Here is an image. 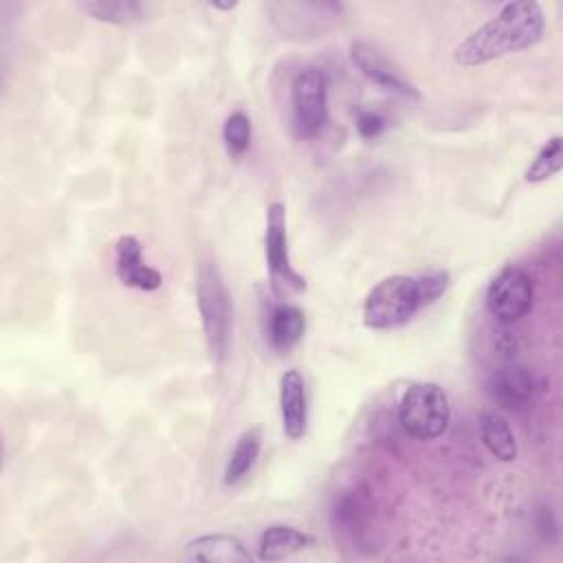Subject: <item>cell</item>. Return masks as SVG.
Returning a JSON list of instances; mask_svg holds the SVG:
<instances>
[{
  "label": "cell",
  "mask_w": 563,
  "mask_h": 563,
  "mask_svg": "<svg viewBox=\"0 0 563 563\" xmlns=\"http://www.w3.org/2000/svg\"><path fill=\"white\" fill-rule=\"evenodd\" d=\"M543 33L545 15L539 2H506L490 20H486L460 42L453 53V62L462 68L482 66L508 53L526 51L539 44L543 40Z\"/></svg>",
  "instance_id": "1"
},
{
  "label": "cell",
  "mask_w": 563,
  "mask_h": 563,
  "mask_svg": "<svg viewBox=\"0 0 563 563\" xmlns=\"http://www.w3.org/2000/svg\"><path fill=\"white\" fill-rule=\"evenodd\" d=\"M196 301H198L207 352L220 365L229 350L233 310H231V295L224 286L222 273L213 262H205L198 268Z\"/></svg>",
  "instance_id": "2"
},
{
  "label": "cell",
  "mask_w": 563,
  "mask_h": 563,
  "mask_svg": "<svg viewBox=\"0 0 563 563\" xmlns=\"http://www.w3.org/2000/svg\"><path fill=\"white\" fill-rule=\"evenodd\" d=\"M418 310H422V303L416 277L389 275L367 292L363 323L372 330H391L407 323Z\"/></svg>",
  "instance_id": "3"
},
{
  "label": "cell",
  "mask_w": 563,
  "mask_h": 563,
  "mask_svg": "<svg viewBox=\"0 0 563 563\" xmlns=\"http://www.w3.org/2000/svg\"><path fill=\"white\" fill-rule=\"evenodd\" d=\"M449 420V396L438 383H413L405 389L398 405V422L411 438L435 440L444 435Z\"/></svg>",
  "instance_id": "4"
},
{
  "label": "cell",
  "mask_w": 563,
  "mask_h": 563,
  "mask_svg": "<svg viewBox=\"0 0 563 563\" xmlns=\"http://www.w3.org/2000/svg\"><path fill=\"white\" fill-rule=\"evenodd\" d=\"M290 117L295 134L317 136L328 123V79L314 66L301 68L290 84Z\"/></svg>",
  "instance_id": "5"
},
{
  "label": "cell",
  "mask_w": 563,
  "mask_h": 563,
  "mask_svg": "<svg viewBox=\"0 0 563 563\" xmlns=\"http://www.w3.org/2000/svg\"><path fill=\"white\" fill-rule=\"evenodd\" d=\"M534 301L532 277L526 268L504 266L486 288V308L499 323H515L526 317Z\"/></svg>",
  "instance_id": "6"
},
{
  "label": "cell",
  "mask_w": 563,
  "mask_h": 563,
  "mask_svg": "<svg viewBox=\"0 0 563 563\" xmlns=\"http://www.w3.org/2000/svg\"><path fill=\"white\" fill-rule=\"evenodd\" d=\"M264 253L268 275L273 279L275 290L284 286L292 290H303V277L292 268L288 253V233H286V207L282 202H271L266 209V235H264Z\"/></svg>",
  "instance_id": "7"
},
{
  "label": "cell",
  "mask_w": 563,
  "mask_h": 563,
  "mask_svg": "<svg viewBox=\"0 0 563 563\" xmlns=\"http://www.w3.org/2000/svg\"><path fill=\"white\" fill-rule=\"evenodd\" d=\"M350 59L356 64V68L372 79L383 90H389L405 99H420V90L416 84L400 70V66L389 59L380 48H376L369 42H354L350 46Z\"/></svg>",
  "instance_id": "8"
},
{
  "label": "cell",
  "mask_w": 563,
  "mask_h": 563,
  "mask_svg": "<svg viewBox=\"0 0 563 563\" xmlns=\"http://www.w3.org/2000/svg\"><path fill=\"white\" fill-rule=\"evenodd\" d=\"M488 394L499 407L519 413L534 402L539 394V378L528 365L508 363L490 374Z\"/></svg>",
  "instance_id": "9"
},
{
  "label": "cell",
  "mask_w": 563,
  "mask_h": 563,
  "mask_svg": "<svg viewBox=\"0 0 563 563\" xmlns=\"http://www.w3.org/2000/svg\"><path fill=\"white\" fill-rule=\"evenodd\" d=\"M114 268L121 284L136 290H156L163 284V275L143 260L141 242L134 235H121L114 246Z\"/></svg>",
  "instance_id": "10"
},
{
  "label": "cell",
  "mask_w": 563,
  "mask_h": 563,
  "mask_svg": "<svg viewBox=\"0 0 563 563\" xmlns=\"http://www.w3.org/2000/svg\"><path fill=\"white\" fill-rule=\"evenodd\" d=\"M279 413L284 433L299 440L308 427V396L299 369H286L279 378Z\"/></svg>",
  "instance_id": "11"
},
{
  "label": "cell",
  "mask_w": 563,
  "mask_h": 563,
  "mask_svg": "<svg viewBox=\"0 0 563 563\" xmlns=\"http://www.w3.org/2000/svg\"><path fill=\"white\" fill-rule=\"evenodd\" d=\"M187 559L207 563H249L251 556L233 534H202L187 543Z\"/></svg>",
  "instance_id": "12"
},
{
  "label": "cell",
  "mask_w": 563,
  "mask_h": 563,
  "mask_svg": "<svg viewBox=\"0 0 563 563\" xmlns=\"http://www.w3.org/2000/svg\"><path fill=\"white\" fill-rule=\"evenodd\" d=\"M308 545H312V537L303 530L286 523H273L260 534L257 556L262 561H282L301 552Z\"/></svg>",
  "instance_id": "13"
},
{
  "label": "cell",
  "mask_w": 563,
  "mask_h": 563,
  "mask_svg": "<svg viewBox=\"0 0 563 563\" xmlns=\"http://www.w3.org/2000/svg\"><path fill=\"white\" fill-rule=\"evenodd\" d=\"M477 431L479 438L484 442V446L501 462H512L519 455V444L517 438L508 424V420L493 411V409H484L477 418Z\"/></svg>",
  "instance_id": "14"
},
{
  "label": "cell",
  "mask_w": 563,
  "mask_h": 563,
  "mask_svg": "<svg viewBox=\"0 0 563 563\" xmlns=\"http://www.w3.org/2000/svg\"><path fill=\"white\" fill-rule=\"evenodd\" d=\"M306 332L303 310L292 303H282L273 310L268 323V339L277 352L292 350Z\"/></svg>",
  "instance_id": "15"
},
{
  "label": "cell",
  "mask_w": 563,
  "mask_h": 563,
  "mask_svg": "<svg viewBox=\"0 0 563 563\" xmlns=\"http://www.w3.org/2000/svg\"><path fill=\"white\" fill-rule=\"evenodd\" d=\"M260 449H262L260 429L253 427L238 438V442L229 455L227 468H224L227 486H238L242 479H246V475L251 473V468L255 466V462L260 457Z\"/></svg>",
  "instance_id": "16"
},
{
  "label": "cell",
  "mask_w": 563,
  "mask_h": 563,
  "mask_svg": "<svg viewBox=\"0 0 563 563\" xmlns=\"http://www.w3.org/2000/svg\"><path fill=\"white\" fill-rule=\"evenodd\" d=\"M79 7L92 15L99 22H108V24H132L139 22L145 13V4L141 2H132V0H117V2H79Z\"/></svg>",
  "instance_id": "17"
},
{
  "label": "cell",
  "mask_w": 563,
  "mask_h": 563,
  "mask_svg": "<svg viewBox=\"0 0 563 563\" xmlns=\"http://www.w3.org/2000/svg\"><path fill=\"white\" fill-rule=\"evenodd\" d=\"M563 167V139L559 134H554L550 141H545V145L537 152V156L532 158V163L528 165L523 178L528 183H543L552 176H556Z\"/></svg>",
  "instance_id": "18"
},
{
  "label": "cell",
  "mask_w": 563,
  "mask_h": 563,
  "mask_svg": "<svg viewBox=\"0 0 563 563\" xmlns=\"http://www.w3.org/2000/svg\"><path fill=\"white\" fill-rule=\"evenodd\" d=\"M222 141L233 158H240L251 145V119L246 112L235 110L222 125Z\"/></svg>",
  "instance_id": "19"
},
{
  "label": "cell",
  "mask_w": 563,
  "mask_h": 563,
  "mask_svg": "<svg viewBox=\"0 0 563 563\" xmlns=\"http://www.w3.org/2000/svg\"><path fill=\"white\" fill-rule=\"evenodd\" d=\"M416 282H418L420 303H422V308H427L446 292V288L451 284V277H449L446 271H431V273H424V275L416 277Z\"/></svg>",
  "instance_id": "20"
},
{
  "label": "cell",
  "mask_w": 563,
  "mask_h": 563,
  "mask_svg": "<svg viewBox=\"0 0 563 563\" xmlns=\"http://www.w3.org/2000/svg\"><path fill=\"white\" fill-rule=\"evenodd\" d=\"M356 130L363 139H376L385 130V119L378 112L361 110L356 114Z\"/></svg>",
  "instance_id": "21"
},
{
  "label": "cell",
  "mask_w": 563,
  "mask_h": 563,
  "mask_svg": "<svg viewBox=\"0 0 563 563\" xmlns=\"http://www.w3.org/2000/svg\"><path fill=\"white\" fill-rule=\"evenodd\" d=\"M209 9H218V11H231L238 7V2H207Z\"/></svg>",
  "instance_id": "22"
}]
</instances>
